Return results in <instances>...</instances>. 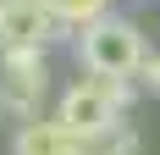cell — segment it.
I'll return each instance as SVG.
<instances>
[{
    "instance_id": "6da1fadb",
    "label": "cell",
    "mask_w": 160,
    "mask_h": 155,
    "mask_svg": "<svg viewBox=\"0 0 160 155\" xmlns=\"http://www.w3.org/2000/svg\"><path fill=\"white\" fill-rule=\"evenodd\" d=\"M132 105V83L127 78H111V72H88L78 78L72 89L61 94V116L72 133H83V139H94V133H105V127H116V116Z\"/></svg>"
},
{
    "instance_id": "7a4b0ae2",
    "label": "cell",
    "mask_w": 160,
    "mask_h": 155,
    "mask_svg": "<svg viewBox=\"0 0 160 155\" xmlns=\"http://www.w3.org/2000/svg\"><path fill=\"white\" fill-rule=\"evenodd\" d=\"M78 56H83V67H88V72L132 78V72H144L149 45H144V33L132 28V22H122V17H94V22H83Z\"/></svg>"
},
{
    "instance_id": "3957f363",
    "label": "cell",
    "mask_w": 160,
    "mask_h": 155,
    "mask_svg": "<svg viewBox=\"0 0 160 155\" xmlns=\"http://www.w3.org/2000/svg\"><path fill=\"white\" fill-rule=\"evenodd\" d=\"M11 155H88V139H83V133H72L61 116H55V122L33 116V122H22V127H17Z\"/></svg>"
},
{
    "instance_id": "277c9868",
    "label": "cell",
    "mask_w": 160,
    "mask_h": 155,
    "mask_svg": "<svg viewBox=\"0 0 160 155\" xmlns=\"http://www.w3.org/2000/svg\"><path fill=\"white\" fill-rule=\"evenodd\" d=\"M50 72H22V67H0V116L11 122H33L44 105Z\"/></svg>"
},
{
    "instance_id": "5b68a950",
    "label": "cell",
    "mask_w": 160,
    "mask_h": 155,
    "mask_svg": "<svg viewBox=\"0 0 160 155\" xmlns=\"http://www.w3.org/2000/svg\"><path fill=\"white\" fill-rule=\"evenodd\" d=\"M61 28H66V22L50 11L44 0H22V6L0 22V33H6V39H17V45H50Z\"/></svg>"
},
{
    "instance_id": "8992f818",
    "label": "cell",
    "mask_w": 160,
    "mask_h": 155,
    "mask_svg": "<svg viewBox=\"0 0 160 155\" xmlns=\"http://www.w3.org/2000/svg\"><path fill=\"white\" fill-rule=\"evenodd\" d=\"M88 155H138V133L116 122V127H105V133L88 139Z\"/></svg>"
},
{
    "instance_id": "52a82bcc",
    "label": "cell",
    "mask_w": 160,
    "mask_h": 155,
    "mask_svg": "<svg viewBox=\"0 0 160 155\" xmlns=\"http://www.w3.org/2000/svg\"><path fill=\"white\" fill-rule=\"evenodd\" d=\"M44 6L61 17V22H72V28H83V22L105 17V0H44Z\"/></svg>"
},
{
    "instance_id": "ba28073f",
    "label": "cell",
    "mask_w": 160,
    "mask_h": 155,
    "mask_svg": "<svg viewBox=\"0 0 160 155\" xmlns=\"http://www.w3.org/2000/svg\"><path fill=\"white\" fill-rule=\"evenodd\" d=\"M144 78H149V89H160V56H149V61H144Z\"/></svg>"
},
{
    "instance_id": "9c48e42d",
    "label": "cell",
    "mask_w": 160,
    "mask_h": 155,
    "mask_svg": "<svg viewBox=\"0 0 160 155\" xmlns=\"http://www.w3.org/2000/svg\"><path fill=\"white\" fill-rule=\"evenodd\" d=\"M17 6H22V0H0V22H6V17H11Z\"/></svg>"
},
{
    "instance_id": "30bf717a",
    "label": "cell",
    "mask_w": 160,
    "mask_h": 155,
    "mask_svg": "<svg viewBox=\"0 0 160 155\" xmlns=\"http://www.w3.org/2000/svg\"><path fill=\"white\" fill-rule=\"evenodd\" d=\"M0 50H6V33H0Z\"/></svg>"
}]
</instances>
